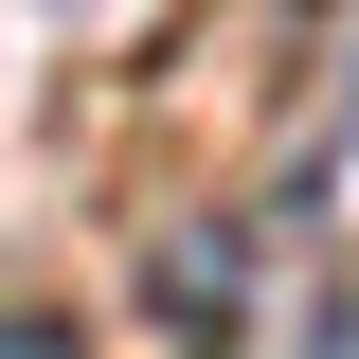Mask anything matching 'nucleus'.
<instances>
[{"label": "nucleus", "mask_w": 359, "mask_h": 359, "mask_svg": "<svg viewBox=\"0 0 359 359\" xmlns=\"http://www.w3.org/2000/svg\"><path fill=\"white\" fill-rule=\"evenodd\" d=\"M0 359H72V341H54V323H0Z\"/></svg>", "instance_id": "obj_2"}, {"label": "nucleus", "mask_w": 359, "mask_h": 359, "mask_svg": "<svg viewBox=\"0 0 359 359\" xmlns=\"http://www.w3.org/2000/svg\"><path fill=\"white\" fill-rule=\"evenodd\" d=\"M323 359H359V306H323Z\"/></svg>", "instance_id": "obj_3"}, {"label": "nucleus", "mask_w": 359, "mask_h": 359, "mask_svg": "<svg viewBox=\"0 0 359 359\" xmlns=\"http://www.w3.org/2000/svg\"><path fill=\"white\" fill-rule=\"evenodd\" d=\"M162 323H233V233H162Z\"/></svg>", "instance_id": "obj_1"}]
</instances>
